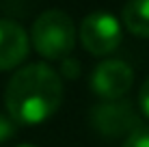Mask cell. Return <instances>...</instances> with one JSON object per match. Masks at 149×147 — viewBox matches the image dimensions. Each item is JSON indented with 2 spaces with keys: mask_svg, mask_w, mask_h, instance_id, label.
I'll list each match as a JSON object with an SVG mask.
<instances>
[{
  "mask_svg": "<svg viewBox=\"0 0 149 147\" xmlns=\"http://www.w3.org/2000/svg\"><path fill=\"white\" fill-rule=\"evenodd\" d=\"M63 93V80L52 67L30 63L11 76L4 91V104L15 123L37 125L58 110Z\"/></svg>",
  "mask_w": 149,
  "mask_h": 147,
  "instance_id": "obj_1",
  "label": "cell"
},
{
  "mask_svg": "<svg viewBox=\"0 0 149 147\" xmlns=\"http://www.w3.org/2000/svg\"><path fill=\"white\" fill-rule=\"evenodd\" d=\"M35 50L48 61H63L76 45V28L65 11L50 9L35 20L30 30Z\"/></svg>",
  "mask_w": 149,
  "mask_h": 147,
  "instance_id": "obj_2",
  "label": "cell"
},
{
  "mask_svg": "<svg viewBox=\"0 0 149 147\" xmlns=\"http://www.w3.org/2000/svg\"><path fill=\"white\" fill-rule=\"evenodd\" d=\"M80 41L93 56H108L121 43V24L112 13L93 11L80 24Z\"/></svg>",
  "mask_w": 149,
  "mask_h": 147,
  "instance_id": "obj_3",
  "label": "cell"
},
{
  "mask_svg": "<svg viewBox=\"0 0 149 147\" xmlns=\"http://www.w3.org/2000/svg\"><path fill=\"white\" fill-rule=\"evenodd\" d=\"M91 123L106 139H115V136L123 134L130 136L134 130H138L136 110L125 100H112V102L97 104L91 113Z\"/></svg>",
  "mask_w": 149,
  "mask_h": 147,
  "instance_id": "obj_4",
  "label": "cell"
},
{
  "mask_svg": "<svg viewBox=\"0 0 149 147\" xmlns=\"http://www.w3.org/2000/svg\"><path fill=\"white\" fill-rule=\"evenodd\" d=\"M134 82V72L125 61L110 59L104 61L95 67L93 76H91V89L95 95H100L106 102L112 100H121L127 91L132 89Z\"/></svg>",
  "mask_w": 149,
  "mask_h": 147,
  "instance_id": "obj_5",
  "label": "cell"
},
{
  "mask_svg": "<svg viewBox=\"0 0 149 147\" xmlns=\"http://www.w3.org/2000/svg\"><path fill=\"white\" fill-rule=\"evenodd\" d=\"M28 54V35L17 22L0 20V72L13 69Z\"/></svg>",
  "mask_w": 149,
  "mask_h": 147,
  "instance_id": "obj_6",
  "label": "cell"
},
{
  "mask_svg": "<svg viewBox=\"0 0 149 147\" xmlns=\"http://www.w3.org/2000/svg\"><path fill=\"white\" fill-rule=\"evenodd\" d=\"M123 24L132 35L149 39V0H130L123 7Z\"/></svg>",
  "mask_w": 149,
  "mask_h": 147,
  "instance_id": "obj_7",
  "label": "cell"
},
{
  "mask_svg": "<svg viewBox=\"0 0 149 147\" xmlns=\"http://www.w3.org/2000/svg\"><path fill=\"white\" fill-rule=\"evenodd\" d=\"M121 147H149V125L134 130Z\"/></svg>",
  "mask_w": 149,
  "mask_h": 147,
  "instance_id": "obj_8",
  "label": "cell"
},
{
  "mask_svg": "<svg viewBox=\"0 0 149 147\" xmlns=\"http://www.w3.org/2000/svg\"><path fill=\"white\" fill-rule=\"evenodd\" d=\"M15 130H17L15 121H13L11 117H7V115H0V143L9 141V139L15 134Z\"/></svg>",
  "mask_w": 149,
  "mask_h": 147,
  "instance_id": "obj_9",
  "label": "cell"
},
{
  "mask_svg": "<svg viewBox=\"0 0 149 147\" xmlns=\"http://www.w3.org/2000/svg\"><path fill=\"white\" fill-rule=\"evenodd\" d=\"M138 106H141L143 115L149 117V78L145 80V84H143L141 91H138Z\"/></svg>",
  "mask_w": 149,
  "mask_h": 147,
  "instance_id": "obj_10",
  "label": "cell"
},
{
  "mask_svg": "<svg viewBox=\"0 0 149 147\" xmlns=\"http://www.w3.org/2000/svg\"><path fill=\"white\" fill-rule=\"evenodd\" d=\"M63 74L67 76V78H76V76H78V61L63 59Z\"/></svg>",
  "mask_w": 149,
  "mask_h": 147,
  "instance_id": "obj_11",
  "label": "cell"
},
{
  "mask_svg": "<svg viewBox=\"0 0 149 147\" xmlns=\"http://www.w3.org/2000/svg\"><path fill=\"white\" fill-rule=\"evenodd\" d=\"M19 147H35V145H19Z\"/></svg>",
  "mask_w": 149,
  "mask_h": 147,
  "instance_id": "obj_12",
  "label": "cell"
}]
</instances>
